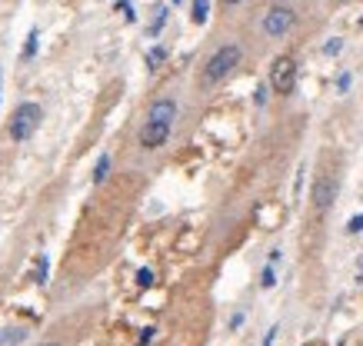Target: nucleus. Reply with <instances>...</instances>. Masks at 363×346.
Instances as JSON below:
<instances>
[{
  "instance_id": "obj_15",
  "label": "nucleus",
  "mask_w": 363,
  "mask_h": 346,
  "mask_svg": "<svg viewBox=\"0 0 363 346\" xmlns=\"http://www.w3.org/2000/svg\"><path fill=\"white\" fill-rule=\"evenodd\" d=\"M346 230H350V233H360L363 230V213H360V216H353V220L346 223Z\"/></svg>"
},
{
  "instance_id": "obj_20",
  "label": "nucleus",
  "mask_w": 363,
  "mask_h": 346,
  "mask_svg": "<svg viewBox=\"0 0 363 346\" xmlns=\"http://www.w3.org/2000/svg\"><path fill=\"white\" fill-rule=\"evenodd\" d=\"M224 3H227V7H233V3H240V0H224Z\"/></svg>"
},
{
  "instance_id": "obj_14",
  "label": "nucleus",
  "mask_w": 363,
  "mask_h": 346,
  "mask_svg": "<svg viewBox=\"0 0 363 346\" xmlns=\"http://www.w3.org/2000/svg\"><path fill=\"white\" fill-rule=\"evenodd\" d=\"M260 283H264V289H270L273 283H277V276H273V267L264 269V280H260Z\"/></svg>"
},
{
  "instance_id": "obj_8",
  "label": "nucleus",
  "mask_w": 363,
  "mask_h": 346,
  "mask_svg": "<svg viewBox=\"0 0 363 346\" xmlns=\"http://www.w3.org/2000/svg\"><path fill=\"white\" fill-rule=\"evenodd\" d=\"M27 340V329L23 327H10V329H0V346H17Z\"/></svg>"
},
{
  "instance_id": "obj_17",
  "label": "nucleus",
  "mask_w": 363,
  "mask_h": 346,
  "mask_svg": "<svg viewBox=\"0 0 363 346\" xmlns=\"http://www.w3.org/2000/svg\"><path fill=\"white\" fill-rule=\"evenodd\" d=\"M47 280V260L40 256V263H37V283H43Z\"/></svg>"
},
{
  "instance_id": "obj_10",
  "label": "nucleus",
  "mask_w": 363,
  "mask_h": 346,
  "mask_svg": "<svg viewBox=\"0 0 363 346\" xmlns=\"http://www.w3.org/2000/svg\"><path fill=\"white\" fill-rule=\"evenodd\" d=\"M107 170H110V156L104 154L100 160H97V167H94V183H104V180H107Z\"/></svg>"
},
{
  "instance_id": "obj_1",
  "label": "nucleus",
  "mask_w": 363,
  "mask_h": 346,
  "mask_svg": "<svg viewBox=\"0 0 363 346\" xmlns=\"http://www.w3.org/2000/svg\"><path fill=\"white\" fill-rule=\"evenodd\" d=\"M237 63H240V47H237V43H224V47H217V54L204 63V83L213 87V83L227 80L230 74H233Z\"/></svg>"
},
{
  "instance_id": "obj_4",
  "label": "nucleus",
  "mask_w": 363,
  "mask_h": 346,
  "mask_svg": "<svg viewBox=\"0 0 363 346\" xmlns=\"http://www.w3.org/2000/svg\"><path fill=\"white\" fill-rule=\"evenodd\" d=\"M293 20H297V14L290 7H270L267 14H264V34L267 37H284L290 27H293Z\"/></svg>"
},
{
  "instance_id": "obj_12",
  "label": "nucleus",
  "mask_w": 363,
  "mask_h": 346,
  "mask_svg": "<svg viewBox=\"0 0 363 346\" xmlns=\"http://www.w3.org/2000/svg\"><path fill=\"white\" fill-rule=\"evenodd\" d=\"M37 54V30H30V37H27V47H23V60H30Z\"/></svg>"
},
{
  "instance_id": "obj_3",
  "label": "nucleus",
  "mask_w": 363,
  "mask_h": 346,
  "mask_svg": "<svg viewBox=\"0 0 363 346\" xmlns=\"http://www.w3.org/2000/svg\"><path fill=\"white\" fill-rule=\"evenodd\" d=\"M270 87H273V94L287 96L293 94V87H297V60L293 57H277L270 63Z\"/></svg>"
},
{
  "instance_id": "obj_11",
  "label": "nucleus",
  "mask_w": 363,
  "mask_h": 346,
  "mask_svg": "<svg viewBox=\"0 0 363 346\" xmlns=\"http://www.w3.org/2000/svg\"><path fill=\"white\" fill-rule=\"evenodd\" d=\"M164 57H167V50H164V47H153L150 54H147V67H160Z\"/></svg>"
},
{
  "instance_id": "obj_6",
  "label": "nucleus",
  "mask_w": 363,
  "mask_h": 346,
  "mask_svg": "<svg viewBox=\"0 0 363 346\" xmlns=\"http://www.w3.org/2000/svg\"><path fill=\"white\" fill-rule=\"evenodd\" d=\"M167 136H170V127H167V123L147 120V123L140 127V147H144V150H157V147L167 143Z\"/></svg>"
},
{
  "instance_id": "obj_9",
  "label": "nucleus",
  "mask_w": 363,
  "mask_h": 346,
  "mask_svg": "<svg viewBox=\"0 0 363 346\" xmlns=\"http://www.w3.org/2000/svg\"><path fill=\"white\" fill-rule=\"evenodd\" d=\"M193 23H204V20L210 17V0H193Z\"/></svg>"
},
{
  "instance_id": "obj_7",
  "label": "nucleus",
  "mask_w": 363,
  "mask_h": 346,
  "mask_svg": "<svg viewBox=\"0 0 363 346\" xmlns=\"http://www.w3.org/2000/svg\"><path fill=\"white\" fill-rule=\"evenodd\" d=\"M173 116H177V103H173L170 96H160V100H153V103H150L147 120H153V123H167V127H170Z\"/></svg>"
},
{
  "instance_id": "obj_16",
  "label": "nucleus",
  "mask_w": 363,
  "mask_h": 346,
  "mask_svg": "<svg viewBox=\"0 0 363 346\" xmlns=\"http://www.w3.org/2000/svg\"><path fill=\"white\" fill-rule=\"evenodd\" d=\"M137 280H140V287H150V283H153V273H150V269H140V276H137Z\"/></svg>"
},
{
  "instance_id": "obj_21",
  "label": "nucleus",
  "mask_w": 363,
  "mask_h": 346,
  "mask_svg": "<svg viewBox=\"0 0 363 346\" xmlns=\"http://www.w3.org/2000/svg\"><path fill=\"white\" fill-rule=\"evenodd\" d=\"M40 346H63V343H54V340H50V343H40Z\"/></svg>"
},
{
  "instance_id": "obj_2",
  "label": "nucleus",
  "mask_w": 363,
  "mask_h": 346,
  "mask_svg": "<svg viewBox=\"0 0 363 346\" xmlns=\"http://www.w3.org/2000/svg\"><path fill=\"white\" fill-rule=\"evenodd\" d=\"M40 116H43V110H40L37 103H20L17 110H14V116H10V123H7V134H10V140H30L34 136V130L40 127Z\"/></svg>"
},
{
  "instance_id": "obj_19",
  "label": "nucleus",
  "mask_w": 363,
  "mask_h": 346,
  "mask_svg": "<svg viewBox=\"0 0 363 346\" xmlns=\"http://www.w3.org/2000/svg\"><path fill=\"white\" fill-rule=\"evenodd\" d=\"M153 340V329H144V336H140V346H147Z\"/></svg>"
},
{
  "instance_id": "obj_13",
  "label": "nucleus",
  "mask_w": 363,
  "mask_h": 346,
  "mask_svg": "<svg viewBox=\"0 0 363 346\" xmlns=\"http://www.w3.org/2000/svg\"><path fill=\"white\" fill-rule=\"evenodd\" d=\"M340 50H344V40H340V37H333V40H330V43L324 47L326 57H333V54H340Z\"/></svg>"
},
{
  "instance_id": "obj_18",
  "label": "nucleus",
  "mask_w": 363,
  "mask_h": 346,
  "mask_svg": "<svg viewBox=\"0 0 363 346\" xmlns=\"http://www.w3.org/2000/svg\"><path fill=\"white\" fill-rule=\"evenodd\" d=\"M273 336H277V327L267 329V336H264V343H260V346H273Z\"/></svg>"
},
{
  "instance_id": "obj_5",
  "label": "nucleus",
  "mask_w": 363,
  "mask_h": 346,
  "mask_svg": "<svg viewBox=\"0 0 363 346\" xmlns=\"http://www.w3.org/2000/svg\"><path fill=\"white\" fill-rule=\"evenodd\" d=\"M333 196H337V176H330V173H320V176H317V183H313V193H310V200H313V210H317V213H326V207L333 203Z\"/></svg>"
}]
</instances>
